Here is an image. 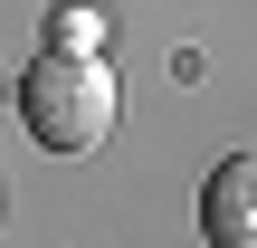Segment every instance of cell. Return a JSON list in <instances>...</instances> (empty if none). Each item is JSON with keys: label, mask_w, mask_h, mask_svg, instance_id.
<instances>
[{"label": "cell", "mask_w": 257, "mask_h": 248, "mask_svg": "<svg viewBox=\"0 0 257 248\" xmlns=\"http://www.w3.org/2000/svg\"><path fill=\"white\" fill-rule=\"evenodd\" d=\"M19 124H29L48 153H95V143L114 134V67H105V57H67V48L29 57V76H19Z\"/></svg>", "instance_id": "1"}, {"label": "cell", "mask_w": 257, "mask_h": 248, "mask_svg": "<svg viewBox=\"0 0 257 248\" xmlns=\"http://www.w3.org/2000/svg\"><path fill=\"white\" fill-rule=\"evenodd\" d=\"M200 229H210V248H257V143L200 182Z\"/></svg>", "instance_id": "2"}, {"label": "cell", "mask_w": 257, "mask_h": 248, "mask_svg": "<svg viewBox=\"0 0 257 248\" xmlns=\"http://www.w3.org/2000/svg\"><path fill=\"white\" fill-rule=\"evenodd\" d=\"M95 38H105L95 10H57V19H48V48H67V57H95Z\"/></svg>", "instance_id": "3"}]
</instances>
